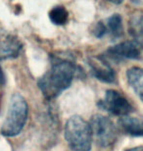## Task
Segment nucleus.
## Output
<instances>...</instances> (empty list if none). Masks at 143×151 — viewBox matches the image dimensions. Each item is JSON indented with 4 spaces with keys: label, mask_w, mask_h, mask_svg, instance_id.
Returning a JSON list of instances; mask_svg holds the SVG:
<instances>
[{
    "label": "nucleus",
    "mask_w": 143,
    "mask_h": 151,
    "mask_svg": "<svg viewBox=\"0 0 143 151\" xmlns=\"http://www.w3.org/2000/svg\"><path fill=\"white\" fill-rule=\"evenodd\" d=\"M29 115L26 99L19 93H14L10 99L8 112L1 127V134L5 137H16L23 131Z\"/></svg>",
    "instance_id": "2"
},
{
    "label": "nucleus",
    "mask_w": 143,
    "mask_h": 151,
    "mask_svg": "<svg viewBox=\"0 0 143 151\" xmlns=\"http://www.w3.org/2000/svg\"><path fill=\"white\" fill-rule=\"evenodd\" d=\"M49 19L54 25L63 26L69 20V12L63 6H56L49 12Z\"/></svg>",
    "instance_id": "13"
},
{
    "label": "nucleus",
    "mask_w": 143,
    "mask_h": 151,
    "mask_svg": "<svg viewBox=\"0 0 143 151\" xmlns=\"http://www.w3.org/2000/svg\"><path fill=\"white\" fill-rule=\"evenodd\" d=\"M65 139L72 151H90L92 132L89 124L80 116H72L65 126Z\"/></svg>",
    "instance_id": "3"
},
{
    "label": "nucleus",
    "mask_w": 143,
    "mask_h": 151,
    "mask_svg": "<svg viewBox=\"0 0 143 151\" xmlns=\"http://www.w3.org/2000/svg\"><path fill=\"white\" fill-rule=\"evenodd\" d=\"M126 151H143V147H133V148H129V149H126Z\"/></svg>",
    "instance_id": "16"
},
{
    "label": "nucleus",
    "mask_w": 143,
    "mask_h": 151,
    "mask_svg": "<svg viewBox=\"0 0 143 151\" xmlns=\"http://www.w3.org/2000/svg\"><path fill=\"white\" fill-rule=\"evenodd\" d=\"M98 106L115 116L120 117L129 116L133 111L130 102L121 93L114 89L106 91L104 98L98 102Z\"/></svg>",
    "instance_id": "5"
},
{
    "label": "nucleus",
    "mask_w": 143,
    "mask_h": 151,
    "mask_svg": "<svg viewBox=\"0 0 143 151\" xmlns=\"http://www.w3.org/2000/svg\"><path fill=\"white\" fill-rule=\"evenodd\" d=\"M107 54L116 60H137L141 57L140 47L134 41H124L111 46L107 50Z\"/></svg>",
    "instance_id": "8"
},
{
    "label": "nucleus",
    "mask_w": 143,
    "mask_h": 151,
    "mask_svg": "<svg viewBox=\"0 0 143 151\" xmlns=\"http://www.w3.org/2000/svg\"><path fill=\"white\" fill-rule=\"evenodd\" d=\"M88 66L91 74L97 80L107 83H115L117 81V76L113 68L101 56L90 57L88 59Z\"/></svg>",
    "instance_id": "6"
},
{
    "label": "nucleus",
    "mask_w": 143,
    "mask_h": 151,
    "mask_svg": "<svg viewBox=\"0 0 143 151\" xmlns=\"http://www.w3.org/2000/svg\"><path fill=\"white\" fill-rule=\"evenodd\" d=\"M126 78L132 88L143 101V68L134 67L127 70Z\"/></svg>",
    "instance_id": "10"
},
{
    "label": "nucleus",
    "mask_w": 143,
    "mask_h": 151,
    "mask_svg": "<svg viewBox=\"0 0 143 151\" xmlns=\"http://www.w3.org/2000/svg\"><path fill=\"white\" fill-rule=\"evenodd\" d=\"M22 48V42L16 35L0 31V60L16 58L20 55Z\"/></svg>",
    "instance_id": "7"
},
{
    "label": "nucleus",
    "mask_w": 143,
    "mask_h": 151,
    "mask_svg": "<svg viewBox=\"0 0 143 151\" xmlns=\"http://www.w3.org/2000/svg\"><path fill=\"white\" fill-rule=\"evenodd\" d=\"M93 34L96 37L101 38L107 34V29H106L105 23L103 21H100L95 25V28L93 29Z\"/></svg>",
    "instance_id": "14"
},
{
    "label": "nucleus",
    "mask_w": 143,
    "mask_h": 151,
    "mask_svg": "<svg viewBox=\"0 0 143 151\" xmlns=\"http://www.w3.org/2000/svg\"><path fill=\"white\" fill-rule=\"evenodd\" d=\"M90 129L92 137L101 147H110L118 138V129L112 120L103 115L97 114L90 120Z\"/></svg>",
    "instance_id": "4"
},
{
    "label": "nucleus",
    "mask_w": 143,
    "mask_h": 151,
    "mask_svg": "<svg viewBox=\"0 0 143 151\" xmlns=\"http://www.w3.org/2000/svg\"><path fill=\"white\" fill-rule=\"evenodd\" d=\"M106 29L107 32L111 35L112 37L119 38L124 34V26H123V19L121 15L114 14L110 18H108L105 22Z\"/></svg>",
    "instance_id": "11"
},
{
    "label": "nucleus",
    "mask_w": 143,
    "mask_h": 151,
    "mask_svg": "<svg viewBox=\"0 0 143 151\" xmlns=\"http://www.w3.org/2000/svg\"><path fill=\"white\" fill-rule=\"evenodd\" d=\"M130 32L134 37V42L143 48V16H136L132 19L130 25Z\"/></svg>",
    "instance_id": "12"
},
{
    "label": "nucleus",
    "mask_w": 143,
    "mask_h": 151,
    "mask_svg": "<svg viewBox=\"0 0 143 151\" xmlns=\"http://www.w3.org/2000/svg\"><path fill=\"white\" fill-rule=\"evenodd\" d=\"M6 83V78H5V74L3 72L1 66H0V86H4Z\"/></svg>",
    "instance_id": "15"
},
{
    "label": "nucleus",
    "mask_w": 143,
    "mask_h": 151,
    "mask_svg": "<svg viewBox=\"0 0 143 151\" xmlns=\"http://www.w3.org/2000/svg\"><path fill=\"white\" fill-rule=\"evenodd\" d=\"M121 131L132 137H143V118L124 116L119 120Z\"/></svg>",
    "instance_id": "9"
},
{
    "label": "nucleus",
    "mask_w": 143,
    "mask_h": 151,
    "mask_svg": "<svg viewBox=\"0 0 143 151\" xmlns=\"http://www.w3.org/2000/svg\"><path fill=\"white\" fill-rule=\"evenodd\" d=\"M80 68L73 59L66 55H53L50 69L38 80V87L45 98L52 100L71 86Z\"/></svg>",
    "instance_id": "1"
}]
</instances>
